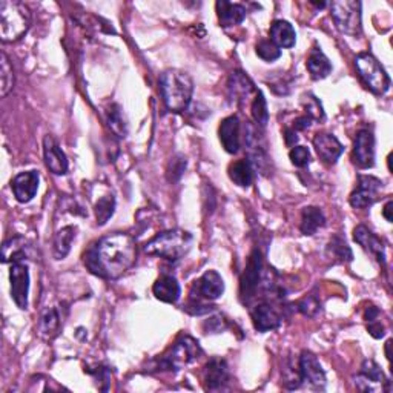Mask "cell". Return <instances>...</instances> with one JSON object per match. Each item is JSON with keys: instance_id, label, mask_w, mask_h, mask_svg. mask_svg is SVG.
I'll use <instances>...</instances> for the list:
<instances>
[{"instance_id": "obj_1", "label": "cell", "mask_w": 393, "mask_h": 393, "mask_svg": "<svg viewBox=\"0 0 393 393\" xmlns=\"http://www.w3.org/2000/svg\"><path fill=\"white\" fill-rule=\"evenodd\" d=\"M91 274L103 279H117L137 261V243L123 232H114L100 238L83 255Z\"/></svg>"}, {"instance_id": "obj_2", "label": "cell", "mask_w": 393, "mask_h": 393, "mask_svg": "<svg viewBox=\"0 0 393 393\" xmlns=\"http://www.w3.org/2000/svg\"><path fill=\"white\" fill-rule=\"evenodd\" d=\"M160 91L166 108L172 112H183L191 105L194 82L185 71L166 70L160 75Z\"/></svg>"}, {"instance_id": "obj_3", "label": "cell", "mask_w": 393, "mask_h": 393, "mask_svg": "<svg viewBox=\"0 0 393 393\" xmlns=\"http://www.w3.org/2000/svg\"><path fill=\"white\" fill-rule=\"evenodd\" d=\"M192 243V233L181 229H169L151 238L145 245V252L168 261H178L191 251Z\"/></svg>"}, {"instance_id": "obj_4", "label": "cell", "mask_w": 393, "mask_h": 393, "mask_svg": "<svg viewBox=\"0 0 393 393\" xmlns=\"http://www.w3.org/2000/svg\"><path fill=\"white\" fill-rule=\"evenodd\" d=\"M31 26V13L28 6L14 0L0 2V39L13 43L24 37Z\"/></svg>"}, {"instance_id": "obj_5", "label": "cell", "mask_w": 393, "mask_h": 393, "mask_svg": "<svg viewBox=\"0 0 393 393\" xmlns=\"http://www.w3.org/2000/svg\"><path fill=\"white\" fill-rule=\"evenodd\" d=\"M355 66H357L361 79L366 82V85L372 93L378 95L387 93L390 88V77L372 54L361 52V54L355 57Z\"/></svg>"}, {"instance_id": "obj_6", "label": "cell", "mask_w": 393, "mask_h": 393, "mask_svg": "<svg viewBox=\"0 0 393 393\" xmlns=\"http://www.w3.org/2000/svg\"><path fill=\"white\" fill-rule=\"evenodd\" d=\"M201 347L196 339L192 337L185 335L181 337L178 341L174 344L171 352L164 355L160 361L162 370H180L187 364H192L194 361L201 357Z\"/></svg>"}, {"instance_id": "obj_7", "label": "cell", "mask_w": 393, "mask_h": 393, "mask_svg": "<svg viewBox=\"0 0 393 393\" xmlns=\"http://www.w3.org/2000/svg\"><path fill=\"white\" fill-rule=\"evenodd\" d=\"M332 19L339 31L357 37L361 34V3L353 0H338L330 3Z\"/></svg>"}, {"instance_id": "obj_8", "label": "cell", "mask_w": 393, "mask_h": 393, "mask_svg": "<svg viewBox=\"0 0 393 393\" xmlns=\"http://www.w3.org/2000/svg\"><path fill=\"white\" fill-rule=\"evenodd\" d=\"M11 282V298L22 311L28 309V295H29V269L25 261L11 263L10 269Z\"/></svg>"}, {"instance_id": "obj_9", "label": "cell", "mask_w": 393, "mask_h": 393, "mask_svg": "<svg viewBox=\"0 0 393 393\" xmlns=\"http://www.w3.org/2000/svg\"><path fill=\"white\" fill-rule=\"evenodd\" d=\"M383 189V181L372 176H360L358 187L350 195V206L355 209H366L376 203Z\"/></svg>"}, {"instance_id": "obj_10", "label": "cell", "mask_w": 393, "mask_h": 393, "mask_svg": "<svg viewBox=\"0 0 393 393\" xmlns=\"http://www.w3.org/2000/svg\"><path fill=\"white\" fill-rule=\"evenodd\" d=\"M261 275V255L259 251H254L249 256L246 269L240 282V297L243 303H249L259 289Z\"/></svg>"}, {"instance_id": "obj_11", "label": "cell", "mask_w": 393, "mask_h": 393, "mask_svg": "<svg viewBox=\"0 0 393 393\" xmlns=\"http://www.w3.org/2000/svg\"><path fill=\"white\" fill-rule=\"evenodd\" d=\"M353 160L360 168L369 169L375 164V137L372 131L361 130L353 143Z\"/></svg>"}, {"instance_id": "obj_12", "label": "cell", "mask_w": 393, "mask_h": 393, "mask_svg": "<svg viewBox=\"0 0 393 393\" xmlns=\"http://www.w3.org/2000/svg\"><path fill=\"white\" fill-rule=\"evenodd\" d=\"M39 181H40V174L37 171H26L20 172L11 181V189L14 192V196L19 203H29L31 201L37 189H39Z\"/></svg>"}, {"instance_id": "obj_13", "label": "cell", "mask_w": 393, "mask_h": 393, "mask_svg": "<svg viewBox=\"0 0 393 393\" xmlns=\"http://www.w3.org/2000/svg\"><path fill=\"white\" fill-rule=\"evenodd\" d=\"M298 367L303 381H309V384H312L316 389H324V385H326V373H324L318 358L312 352L305 350L301 353Z\"/></svg>"}, {"instance_id": "obj_14", "label": "cell", "mask_w": 393, "mask_h": 393, "mask_svg": "<svg viewBox=\"0 0 393 393\" xmlns=\"http://www.w3.org/2000/svg\"><path fill=\"white\" fill-rule=\"evenodd\" d=\"M43 157L45 164L54 176H65L68 172V158L59 143L49 134L45 135L43 139Z\"/></svg>"}, {"instance_id": "obj_15", "label": "cell", "mask_w": 393, "mask_h": 393, "mask_svg": "<svg viewBox=\"0 0 393 393\" xmlns=\"http://www.w3.org/2000/svg\"><path fill=\"white\" fill-rule=\"evenodd\" d=\"M314 148L321 160L329 164L337 163L338 158L344 153V148L341 143H339V140L335 137V135L328 132H320L315 135Z\"/></svg>"}, {"instance_id": "obj_16", "label": "cell", "mask_w": 393, "mask_h": 393, "mask_svg": "<svg viewBox=\"0 0 393 393\" xmlns=\"http://www.w3.org/2000/svg\"><path fill=\"white\" fill-rule=\"evenodd\" d=\"M353 240L357 241V243L364 249V251L375 256V259L380 261L381 264L385 263V249H384V243L383 241L378 238L375 233L370 231L367 226L364 224H360L355 228L353 231Z\"/></svg>"}, {"instance_id": "obj_17", "label": "cell", "mask_w": 393, "mask_h": 393, "mask_svg": "<svg viewBox=\"0 0 393 393\" xmlns=\"http://www.w3.org/2000/svg\"><path fill=\"white\" fill-rule=\"evenodd\" d=\"M195 289L201 298L214 301L223 295L224 282L217 270H206L205 274L200 277L199 282H195Z\"/></svg>"}, {"instance_id": "obj_18", "label": "cell", "mask_w": 393, "mask_h": 393, "mask_svg": "<svg viewBox=\"0 0 393 393\" xmlns=\"http://www.w3.org/2000/svg\"><path fill=\"white\" fill-rule=\"evenodd\" d=\"M218 135L226 153L237 154L240 149V120L237 116L226 117L220 128H218Z\"/></svg>"}, {"instance_id": "obj_19", "label": "cell", "mask_w": 393, "mask_h": 393, "mask_svg": "<svg viewBox=\"0 0 393 393\" xmlns=\"http://www.w3.org/2000/svg\"><path fill=\"white\" fill-rule=\"evenodd\" d=\"M229 380L228 362L222 358H213L205 367V384L208 390H218Z\"/></svg>"}, {"instance_id": "obj_20", "label": "cell", "mask_w": 393, "mask_h": 393, "mask_svg": "<svg viewBox=\"0 0 393 393\" xmlns=\"http://www.w3.org/2000/svg\"><path fill=\"white\" fill-rule=\"evenodd\" d=\"M218 22L223 28L240 25L246 19V8L241 3H231L228 0H218L215 3Z\"/></svg>"}, {"instance_id": "obj_21", "label": "cell", "mask_w": 393, "mask_h": 393, "mask_svg": "<svg viewBox=\"0 0 393 393\" xmlns=\"http://www.w3.org/2000/svg\"><path fill=\"white\" fill-rule=\"evenodd\" d=\"M153 292L157 300L163 301V303L174 305L178 301L181 289L176 277L164 274L157 278V282L153 286Z\"/></svg>"}, {"instance_id": "obj_22", "label": "cell", "mask_w": 393, "mask_h": 393, "mask_svg": "<svg viewBox=\"0 0 393 393\" xmlns=\"http://www.w3.org/2000/svg\"><path fill=\"white\" fill-rule=\"evenodd\" d=\"M252 323L254 328L259 332H269L279 328L282 324V316L270 305H259L252 311Z\"/></svg>"}, {"instance_id": "obj_23", "label": "cell", "mask_w": 393, "mask_h": 393, "mask_svg": "<svg viewBox=\"0 0 393 393\" xmlns=\"http://www.w3.org/2000/svg\"><path fill=\"white\" fill-rule=\"evenodd\" d=\"M387 380L384 378L381 367L373 360H366L361 366V373L357 378V384L361 390L373 392L376 384H385Z\"/></svg>"}, {"instance_id": "obj_24", "label": "cell", "mask_w": 393, "mask_h": 393, "mask_svg": "<svg viewBox=\"0 0 393 393\" xmlns=\"http://www.w3.org/2000/svg\"><path fill=\"white\" fill-rule=\"evenodd\" d=\"M270 42H274L278 48H292L297 42V33L287 20H275L269 29Z\"/></svg>"}, {"instance_id": "obj_25", "label": "cell", "mask_w": 393, "mask_h": 393, "mask_svg": "<svg viewBox=\"0 0 393 393\" xmlns=\"http://www.w3.org/2000/svg\"><path fill=\"white\" fill-rule=\"evenodd\" d=\"M306 66H307L309 74H311V77L314 80L326 79L328 75L332 72L330 60L326 57V54H324V52L318 47H315L311 51V54H309V57H307Z\"/></svg>"}, {"instance_id": "obj_26", "label": "cell", "mask_w": 393, "mask_h": 393, "mask_svg": "<svg viewBox=\"0 0 393 393\" xmlns=\"http://www.w3.org/2000/svg\"><path fill=\"white\" fill-rule=\"evenodd\" d=\"M326 224V217H324L323 210L316 206H307L303 209L301 214V223H300V231L305 236H314L316 231L321 229Z\"/></svg>"}, {"instance_id": "obj_27", "label": "cell", "mask_w": 393, "mask_h": 393, "mask_svg": "<svg viewBox=\"0 0 393 393\" xmlns=\"http://www.w3.org/2000/svg\"><path fill=\"white\" fill-rule=\"evenodd\" d=\"M251 93H256L251 79L241 71L232 72L229 79V94L232 100H245L246 97L251 95Z\"/></svg>"}, {"instance_id": "obj_28", "label": "cell", "mask_w": 393, "mask_h": 393, "mask_svg": "<svg viewBox=\"0 0 393 393\" xmlns=\"http://www.w3.org/2000/svg\"><path fill=\"white\" fill-rule=\"evenodd\" d=\"M229 178L240 187H249L254 181V168L252 163L243 158V160L233 162L229 166Z\"/></svg>"}, {"instance_id": "obj_29", "label": "cell", "mask_w": 393, "mask_h": 393, "mask_svg": "<svg viewBox=\"0 0 393 393\" xmlns=\"http://www.w3.org/2000/svg\"><path fill=\"white\" fill-rule=\"evenodd\" d=\"M77 228L75 226H65L60 231H57L54 237V256L56 260H63L71 251L72 240L75 238Z\"/></svg>"}, {"instance_id": "obj_30", "label": "cell", "mask_w": 393, "mask_h": 393, "mask_svg": "<svg viewBox=\"0 0 393 393\" xmlns=\"http://www.w3.org/2000/svg\"><path fill=\"white\" fill-rule=\"evenodd\" d=\"M26 240L22 237H14L5 241L2 247V261L14 263V261H25L26 259Z\"/></svg>"}, {"instance_id": "obj_31", "label": "cell", "mask_w": 393, "mask_h": 393, "mask_svg": "<svg viewBox=\"0 0 393 393\" xmlns=\"http://www.w3.org/2000/svg\"><path fill=\"white\" fill-rule=\"evenodd\" d=\"M14 88V68L8 56L2 52L0 56V95L6 97Z\"/></svg>"}, {"instance_id": "obj_32", "label": "cell", "mask_w": 393, "mask_h": 393, "mask_svg": "<svg viewBox=\"0 0 393 393\" xmlns=\"http://www.w3.org/2000/svg\"><path fill=\"white\" fill-rule=\"evenodd\" d=\"M94 213H95V220L98 226L107 224L109 222V218L116 213L114 195L109 194V195H103L102 199H98L94 206Z\"/></svg>"}, {"instance_id": "obj_33", "label": "cell", "mask_w": 393, "mask_h": 393, "mask_svg": "<svg viewBox=\"0 0 393 393\" xmlns=\"http://www.w3.org/2000/svg\"><path fill=\"white\" fill-rule=\"evenodd\" d=\"M59 326H60V316L57 309L54 307L47 309V311L42 314L39 321L40 335L45 338H51L59 330Z\"/></svg>"}, {"instance_id": "obj_34", "label": "cell", "mask_w": 393, "mask_h": 393, "mask_svg": "<svg viewBox=\"0 0 393 393\" xmlns=\"http://www.w3.org/2000/svg\"><path fill=\"white\" fill-rule=\"evenodd\" d=\"M328 254L335 259L339 263H346V261H352L353 254L350 251V247L347 246L346 240L341 237H334L330 240V243L328 246Z\"/></svg>"}, {"instance_id": "obj_35", "label": "cell", "mask_w": 393, "mask_h": 393, "mask_svg": "<svg viewBox=\"0 0 393 393\" xmlns=\"http://www.w3.org/2000/svg\"><path fill=\"white\" fill-rule=\"evenodd\" d=\"M108 126L120 139H125L128 135V125L118 105H111V108L108 109Z\"/></svg>"}, {"instance_id": "obj_36", "label": "cell", "mask_w": 393, "mask_h": 393, "mask_svg": "<svg viewBox=\"0 0 393 393\" xmlns=\"http://www.w3.org/2000/svg\"><path fill=\"white\" fill-rule=\"evenodd\" d=\"M251 114L256 125H260V126L268 125L269 111H268L266 98H264V95L260 93V91H256L255 93V98L251 105Z\"/></svg>"}, {"instance_id": "obj_37", "label": "cell", "mask_w": 393, "mask_h": 393, "mask_svg": "<svg viewBox=\"0 0 393 393\" xmlns=\"http://www.w3.org/2000/svg\"><path fill=\"white\" fill-rule=\"evenodd\" d=\"M282 376H283L282 383L284 384V387L289 389V390L298 389L301 383H303V378H301V373H300V367L295 369L291 361H287L286 364L283 366Z\"/></svg>"}, {"instance_id": "obj_38", "label": "cell", "mask_w": 393, "mask_h": 393, "mask_svg": "<svg viewBox=\"0 0 393 393\" xmlns=\"http://www.w3.org/2000/svg\"><path fill=\"white\" fill-rule=\"evenodd\" d=\"M301 105L306 109V116L311 120H323L324 118V111L323 105L320 103L318 98L314 94H306L301 98Z\"/></svg>"}, {"instance_id": "obj_39", "label": "cell", "mask_w": 393, "mask_h": 393, "mask_svg": "<svg viewBox=\"0 0 393 393\" xmlns=\"http://www.w3.org/2000/svg\"><path fill=\"white\" fill-rule=\"evenodd\" d=\"M255 51L256 56L263 59L264 62H274V60L282 57V49L270 40H261L259 45H256Z\"/></svg>"}, {"instance_id": "obj_40", "label": "cell", "mask_w": 393, "mask_h": 393, "mask_svg": "<svg viewBox=\"0 0 393 393\" xmlns=\"http://www.w3.org/2000/svg\"><path fill=\"white\" fill-rule=\"evenodd\" d=\"M298 311L303 315L309 316V318H312V316H315L321 311V301L315 293L307 295V297L298 301Z\"/></svg>"}, {"instance_id": "obj_41", "label": "cell", "mask_w": 393, "mask_h": 393, "mask_svg": "<svg viewBox=\"0 0 393 393\" xmlns=\"http://www.w3.org/2000/svg\"><path fill=\"white\" fill-rule=\"evenodd\" d=\"M186 158L183 155H176V157H172L171 158V162H169V166H168V180L169 181H178L180 177L183 176V172L186 169Z\"/></svg>"}, {"instance_id": "obj_42", "label": "cell", "mask_w": 393, "mask_h": 393, "mask_svg": "<svg viewBox=\"0 0 393 393\" xmlns=\"http://www.w3.org/2000/svg\"><path fill=\"white\" fill-rule=\"evenodd\" d=\"M289 158L292 164L297 166V168H305V166L311 163V153L305 146H295L291 149Z\"/></svg>"}, {"instance_id": "obj_43", "label": "cell", "mask_w": 393, "mask_h": 393, "mask_svg": "<svg viewBox=\"0 0 393 393\" xmlns=\"http://www.w3.org/2000/svg\"><path fill=\"white\" fill-rule=\"evenodd\" d=\"M205 329L208 332H213V334H220L222 330L226 329V321L223 316H213L205 323Z\"/></svg>"}, {"instance_id": "obj_44", "label": "cell", "mask_w": 393, "mask_h": 393, "mask_svg": "<svg viewBox=\"0 0 393 393\" xmlns=\"http://www.w3.org/2000/svg\"><path fill=\"white\" fill-rule=\"evenodd\" d=\"M367 330H369V334L372 335L373 338H376V339L383 338V337H384V334H385V329H384V326H383V324H381L380 321H376V320L369 323Z\"/></svg>"}, {"instance_id": "obj_45", "label": "cell", "mask_w": 393, "mask_h": 393, "mask_svg": "<svg viewBox=\"0 0 393 393\" xmlns=\"http://www.w3.org/2000/svg\"><path fill=\"white\" fill-rule=\"evenodd\" d=\"M311 122L312 120L309 118L307 116H303V117H298L297 120H295V125H293V131L297 132V131H305V130H307L309 126H311Z\"/></svg>"}, {"instance_id": "obj_46", "label": "cell", "mask_w": 393, "mask_h": 393, "mask_svg": "<svg viewBox=\"0 0 393 393\" xmlns=\"http://www.w3.org/2000/svg\"><path fill=\"white\" fill-rule=\"evenodd\" d=\"M378 316H380V309H378V307H375V306H369V307L366 309V312H364V320H366L367 323L378 320Z\"/></svg>"}, {"instance_id": "obj_47", "label": "cell", "mask_w": 393, "mask_h": 393, "mask_svg": "<svg viewBox=\"0 0 393 393\" xmlns=\"http://www.w3.org/2000/svg\"><path fill=\"white\" fill-rule=\"evenodd\" d=\"M392 208H393V201L389 200L387 203H385L384 210H383V215L389 223H392V220H393V218H392Z\"/></svg>"}]
</instances>
